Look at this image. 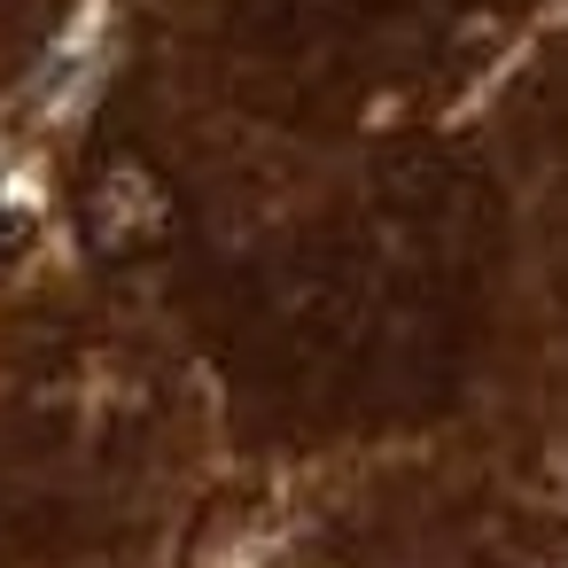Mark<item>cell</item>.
Instances as JSON below:
<instances>
[{
	"mask_svg": "<svg viewBox=\"0 0 568 568\" xmlns=\"http://www.w3.org/2000/svg\"><path fill=\"white\" fill-rule=\"evenodd\" d=\"M87 219H94V242L102 250H118V257H133V250H149V242H164V226H172V211H164V187L149 180V172H110L102 187H94V203H87Z\"/></svg>",
	"mask_w": 568,
	"mask_h": 568,
	"instance_id": "cell-1",
	"label": "cell"
}]
</instances>
